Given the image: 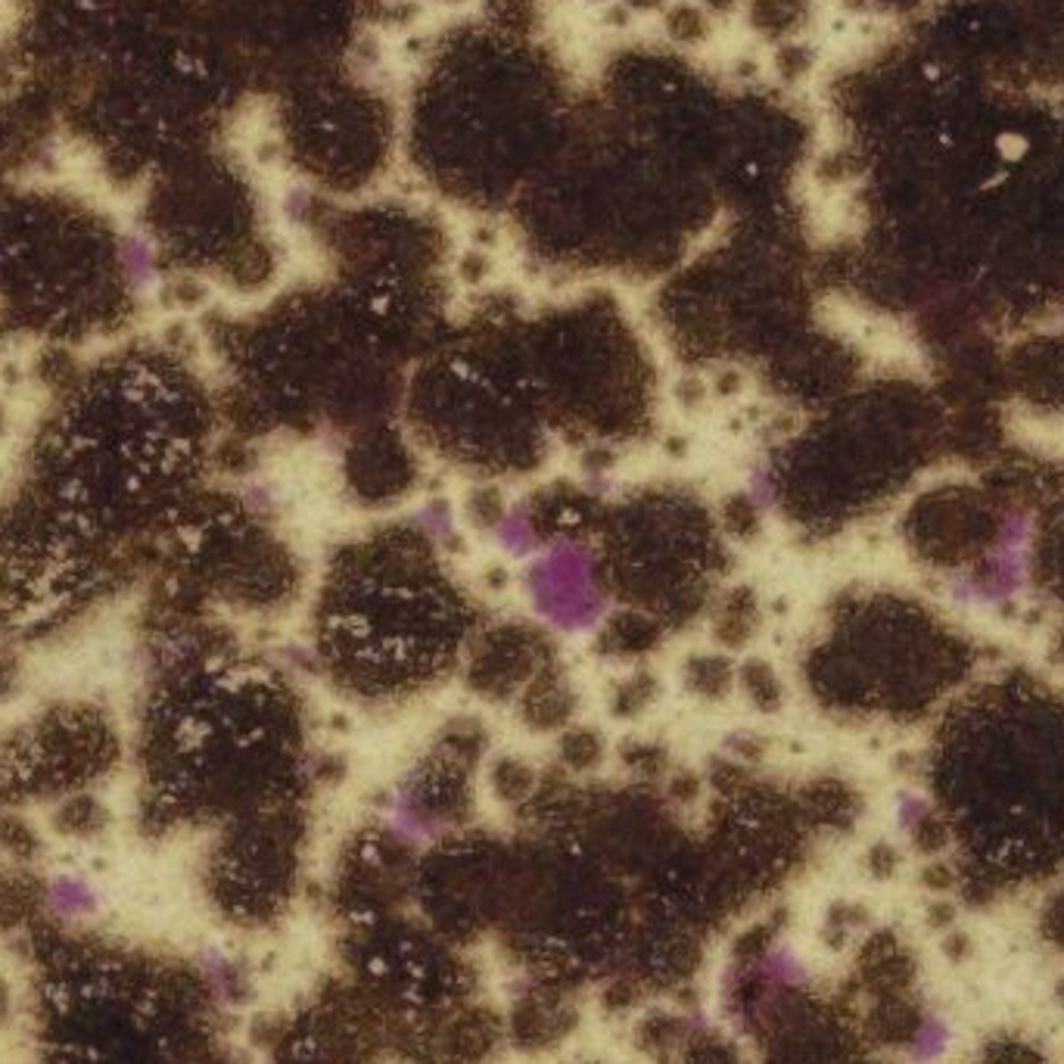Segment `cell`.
I'll return each instance as SVG.
<instances>
[{
	"mask_svg": "<svg viewBox=\"0 0 1064 1064\" xmlns=\"http://www.w3.org/2000/svg\"><path fill=\"white\" fill-rule=\"evenodd\" d=\"M100 890L81 875H59L47 884V906L59 918H85L100 909Z\"/></svg>",
	"mask_w": 1064,
	"mask_h": 1064,
	"instance_id": "obj_1",
	"label": "cell"
},
{
	"mask_svg": "<svg viewBox=\"0 0 1064 1064\" xmlns=\"http://www.w3.org/2000/svg\"><path fill=\"white\" fill-rule=\"evenodd\" d=\"M953 1046V1024L943 1015H928L918 1028L916 1040L909 1043L906 1059L912 1064H934L940 1062Z\"/></svg>",
	"mask_w": 1064,
	"mask_h": 1064,
	"instance_id": "obj_2",
	"label": "cell"
},
{
	"mask_svg": "<svg viewBox=\"0 0 1064 1064\" xmlns=\"http://www.w3.org/2000/svg\"><path fill=\"white\" fill-rule=\"evenodd\" d=\"M760 972L772 987H800L807 980V965L790 946H775L772 953H766V958L760 962Z\"/></svg>",
	"mask_w": 1064,
	"mask_h": 1064,
	"instance_id": "obj_3",
	"label": "cell"
},
{
	"mask_svg": "<svg viewBox=\"0 0 1064 1064\" xmlns=\"http://www.w3.org/2000/svg\"><path fill=\"white\" fill-rule=\"evenodd\" d=\"M921 812H924V807H921V800L918 797H899V807H897V819H899V825H916L918 819H921Z\"/></svg>",
	"mask_w": 1064,
	"mask_h": 1064,
	"instance_id": "obj_4",
	"label": "cell"
},
{
	"mask_svg": "<svg viewBox=\"0 0 1064 1064\" xmlns=\"http://www.w3.org/2000/svg\"><path fill=\"white\" fill-rule=\"evenodd\" d=\"M583 3H588V7H605V10H607V7H610L613 0H583Z\"/></svg>",
	"mask_w": 1064,
	"mask_h": 1064,
	"instance_id": "obj_5",
	"label": "cell"
}]
</instances>
